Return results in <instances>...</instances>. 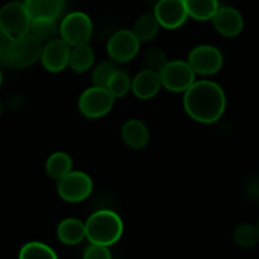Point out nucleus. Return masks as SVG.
<instances>
[{
  "label": "nucleus",
  "mask_w": 259,
  "mask_h": 259,
  "mask_svg": "<svg viewBox=\"0 0 259 259\" xmlns=\"http://www.w3.org/2000/svg\"><path fill=\"white\" fill-rule=\"evenodd\" d=\"M189 18L198 22L211 21L220 8L219 0H183Z\"/></svg>",
  "instance_id": "19"
},
{
  "label": "nucleus",
  "mask_w": 259,
  "mask_h": 259,
  "mask_svg": "<svg viewBox=\"0 0 259 259\" xmlns=\"http://www.w3.org/2000/svg\"><path fill=\"white\" fill-rule=\"evenodd\" d=\"M248 191L253 197H259V179H256V181L251 182V183L249 184Z\"/></svg>",
  "instance_id": "30"
},
{
  "label": "nucleus",
  "mask_w": 259,
  "mask_h": 259,
  "mask_svg": "<svg viewBox=\"0 0 259 259\" xmlns=\"http://www.w3.org/2000/svg\"><path fill=\"white\" fill-rule=\"evenodd\" d=\"M122 141L133 150H143L149 144V128L141 119H127L121 127Z\"/></svg>",
  "instance_id": "15"
},
{
  "label": "nucleus",
  "mask_w": 259,
  "mask_h": 259,
  "mask_svg": "<svg viewBox=\"0 0 259 259\" xmlns=\"http://www.w3.org/2000/svg\"><path fill=\"white\" fill-rule=\"evenodd\" d=\"M153 13L165 29L181 28L189 18L183 0H158Z\"/></svg>",
  "instance_id": "12"
},
{
  "label": "nucleus",
  "mask_w": 259,
  "mask_h": 259,
  "mask_svg": "<svg viewBox=\"0 0 259 259\" xmlns=\"http://www.w3.org/2000/svg\"><path fill=\"white\" fill-rule=\"evenodd\" d=\"M71 46L62 38H55L44 44L41 54V64L49 73H61L69 66Z\"/></svg>",
  "instance_id": "11"
},
{
  "label": "nucleus",
  "mask_w": 259,
  "mask_h": 259,
  "mask_svg": "<svg viewBox=\"0 0 259 259\" xmlns=\"http://www.w3.org/2000/svg\"><path fill=\"white\" fill-rule=\"evenodd\" d=\"M13 39L8 38L3 33H0V64L8 66L9 54H11V46Z\"/></svg>",
  "instance_id": "29"
},
{
  "label": "nucleus",
  "mask_w": 259,
  "mask_h": 259,
  "mask_svg": "<svg viewBox=\"0 0 259 259\" xmlns=\"http://www.w3.org/2000/svg\"><path fill=\"white\" fill-rule=\"evenodd\" d=\"M96 61L94 50L89 45L71 47L70 59H69V68L75 73H87L93 68Z\"/></svg>",
  "instance_id": "20"
},
{
  "label": "nucleus",
  "mask_w": 259,
  "mask_h": 259,
  "mask_svg": "<svg viewBox=\"0 0 259 259\" xmlns=\"http://www.w3.org/2000/svg\"><path fill=\"white\" fill-rule=\"evenodd\" d=\"M117 70H118V69H117L116 66V62H113L112 60L99 62L96 68L93 69V73H92V81H93V85L107 88L109 80H111L112 76L114 75V73H116Z\"/></svg>",
  "instance_id": "25"
},
{
  "label": "nucleus",
  "mask_w": 259,
  "mask_h": 259,
  "mask_svg": "<svg viewBox=\"0 0 259 259\" xmlns=\"http://www.w3.org/2000/svg\"><path fill=\"white\" fill-rule=\"evenodd\" d=\"M233 238L241 248H253L259 243L258 229L251 224H241L235 228Z\"/></svg>",
  "instance_id": "24"
},
{
  "label": "nucleus",
  "mask_w": 259,
  "mask_h": 259,
  "mask_svg": "<svg viewBox=\"0 0 259 259\" xmlns=\"http://www.w3.org/2000/svg\"><path fill=\"white\" fill-rule=\"evenodd\" d=\"M93 29L91 17L83 12H71L66 14L59 24L60 38L71 47L89 45Z\"/></svg>",
  "instance_id": "4"
},
{
  "label": "nucleus",
  "mask_w": 259,
  "mask_h": 259,
  "mask_svg": "<svg viewBox=\"0 0 259 259\" xmlns=\"http://www.w3.org/2000/svg\"><path fill=\"white\" fill-rule=\"evenodd\" d=\"M144 60H145V64L148 66V69L158 71V73H160L161 69L168 64V57H166L165 52L161 49H159V47H151V49H149L145 52Z\"/></svg>",
  "instance_id": "27"
},
{
  "label": "nucleus",
  "mask_w": 259,
  "mask_h": 259,
  "mask_svg": "<svg viewBox=\"0 0 259 259\" xmlns=\"http://www.w3.org/2000/svg\"><path fill=\"white\" fill-rule=\"evenodd\" d=\"M213 28L219 34L228 38L239 36L244 29V18L238 9L229 6H223L218 9L211 19Z\"/></svg>",
  "instance_id": "13"
},
{
  "label": "nucleus",
  "mask_w": 259,
  "mask_h": 259,
  "mask_svg": "<svg viewBox=\"0 0 259 259\" xmlns=\"http://www.w3.org/2000/svg\"><path fill=\"white\" fill-rule=\"evenodd\" d=\"M42 49H44V44L31 33L18 39H13L8 66L14 69H24L32 66L38 60H41Z\"/></svg>",
  "instance_id": "8"
},
{
  "label": "nucleus",
  "mask_w": 259,
  "mask_h": 259,
  "mask_svg": "<svg viewBox=\"0 0 259 259\" xmlns=\"http://www.w3.org/2000/svg\"><path fill=\"white\" fill-rule=\"evenodd\" d=\"M83 259H112V254L108 246L91 244L84 251Z\"/></svg>",
  "instance_id": "28"
},
{
  "label": "nucleus",
  "mask_w": 259,
  "mask_h": 259,
  "mask_svg": "<svg viewBox=\"0 0 259 259\" xmlns=\"http://www.w3.org/2000/svg\"><path fill=\"white\" fill-rule=\"evenodd\" d=\"M93 192V181L81 170H71L57 181V193L65 202L79 203L85 201Z\"/></svg>",
  "instance_id": "7"
},
{
  "label": "nucleus",
  "mask_w": 259,
  "mask_h": 259,
  "mask_svg": "<svg viewBox=\"0 0 259 259\" xmlns=\"http://www.w3.org/2000/svg\"><path fill=\"white\" fill-rule=\"evenodd\" d=\"M23 3L32 18L57 19L65 9V0H24Z\"/></svg>",
  "instance_id": "17"
},
{
  "label": "nucleus",
  "mask_w": 259,
  "mask_h": 259,
  "mask_svg": "<svg viewBox=\"0 0 259 259\" xmlns=\"http://www.w3.org/2000/svg\"><path fill=\"white\" fill-rule=\"evenodd\" d=\"M161 88L163 87H161L160 75L158 71L150 70V69H145L136 74L131 83V92L136 98L141 101L153 99L154 97L158 96Z\"/></svg>",
  "instance_id": "14"
},
{
  "label": "nucleus",
  "mask_w": 259,
  "mask_h": 259,
  "mask_svg": "<svg viewBox=\"0 0 259 259\" xmlns=\"http://www.w3.org/2000/svg\"><path fill=\"white\" fill-rule=\"evenodd\" d=\"M18 259H59L56 251L42 241H28L21 248Z\"/></svg>",
  "instance_id": "23"
},
{
  "label": "nucleus",
  "mask_w": 259,
  "mask_h": 259,
  "mask_svg": "<svg viewBox=\"0 0 259 259\" xmlns=\"http://www.w3.org/2000/svg\"><path fill=\"white\" fill-rule=\"evenodd\" d=\"M158 19L154 16V13H145L136 19L134 24L133 32L138 37L140 42H150L158 36L159 29H160Z\"/></svg>",
  "instance_id": "21"
},
{
  "label": "nucleus",
  "mask_w": 259,
  "mask_h": 259,
  "mask_svg": "<svg viewBox=\"0 0 259 259\" xmlns=\"http://www.w3.org/2000/svg\"><path fill=\"white\" fill-rule=\"evenodd\" d=\"M256 229H258V233H259V221H258V224H256Z\"/></svg>",
  "instance_id": "33"
},
{
  "label": "nucleus",
  "mask_w": 259,
  "mask_h": 259,
  "mask_svg": "<svg viewBox=\"0 0 259 259\" xmlns=\"http://www.w3.org/2000/svg\"><path fill=\"white\" fill-rule=\"evenodd\" d=\"M73 159L65 151H55L45 163V171L50 178L60 181L73 170Z\"/></svg>",
  "instance_id": "18"
},
{
  "label": "nucleus",
  "mask_w": 259,
  "mask_h": 259,
  "mask_svg": "<svg viewBox=\"0 0 259 259\" xmlns=\"http://www.w3.org/2000/svg\"><path fill=\"white\" fill-rule=\"evenodd\" d=\"M131 83H133V79L130 78L124 71L117 70L109 80L107 89L114 98H123L131 91Z\"/></svg>",
  "instance_id": "26"
},
{
  "label": "nucleus",
  "mask_w": 259,
  "mask_h": 259,
  "mask_svg": "<svg viewBox=\"0 0 259 259\" xmlns=\"http://www.w3.org/2000/svg\"><path fill=\"white\" fill-rule=\"evenodd\" d=\"M183 94L184 111L198 123H215L226 109L225 92L215 81L196 80Z\"/></svg>",
  "instance_id": "1"
},
{
  "label": "nucleus",
  "mask_w": 259,
  "mask_h": 259,
  "mask_svg": "<svg viewBox=\"0 0 259 259\" xmlns=\"http://www.w3.org/2000/svg\"><path fill=\"white\" fill-rule=\"evenodd\" d=\"M29 33L36 37L42 44L57 38L59 34V24L57 19L52 18H32Z\"/></svg>",
  "instance_id": "22"
},
{
  "label": "nucleus",
  "mask_w": 259,
  "mask_h": 259,
  "mask_svg": "<svg viewBox=\"0 0 259 259\" xmlns=\"http://www.w3.org/2000/svg\"><path fill=\"white\" fill-rule=\"evenodd\" d=\"M2 111H3V106H2V102H0V114H2Z\"/></svg>",
  "instance_id": "32"
},
{
  "label": "nucleus",
  "mask_w": 259,
  "mask_h": 259,
  "mask_svg": "<svg viewBox=\"0 0 259 259\" xmlns=\"http://www.w3.org/2000/svg\"><path fill=\"white\" fill-rule=\"evenodd\" d=\"M32 17L22 2H9L0 8V33L18 39L29 33Z\"/></svg>",
  "instance_id": "3"
},
{
  "label": "nucleus",
  "mask_w": 259,
  "mask_h": 259,
  "mask_svg": "<svg viewBox=\"0 0 259 259\" xmlns=\"http://www.w3.org/2000/svg\"><path fill=\"white\" fill-rule=\"evenodd\" d=\"M161 87L171 93H184L196 81V73L188 61L171 60L159 73Z\"/></svg>",
  "instance_id": "6"
},
{
  "label": "nucleus",
  "mask_w": 259,
  "mask_h": 259,
  "mask_svg": "<svg viewBox=\"0 0 259 259\" xmlns=\"http://www.w3.org/2000/svg\"><path fill=\"white\" fill-rule=\"evenodd\" d=\"M123 221L114 211L98 210L85 221V236L91 244L111 246L122 238Z\"/></svg>",
  "instance_id": "2"
},
{
  "label": "nucleus",
  "mask_w": 259,
  "mask_h": 259,
  "mask_svg": "<svg viewBox=\"0 0 259 259\" xmlns=\"http://www.w3.org/2000/svg\"><path fill=\"white\" fill-rule=\"evenodd\" d=\"M141 42L133 29H119L114 32L107 41V54L113 62H130L140 51Z\"/></svg>",
  "instance_id": "9"
},
{
  "label": "nucleus",
  "mask_w": 259,
  "mask_h": 259,
  "mask_svg": "<svg viewBox=\"0 0 259 259\" xmlns=\"http://www.w3.org/2000/svg\"><path fill=\"white\" fill-rule=\"evenodd\" d=\"M116 98L107 88L91 87L80 94L78 101V109L85 118L98 119L107 116L113 108Z\"/></svg>",
  "instance_id": "5"
},
{
  "label": "nucleus",
  "mask_w": 259,
  "mask_h": 259,
  "mask_svg": "<svg viewBox=\"0 0 259 259\" xmlns=\"http://www.w3.org/2000/svg\"><path fill=\"white\" fill-rule=\"evenodd\" d=\"M196 75H213L223 69L224 56L220 50L211 45H200L191 50L187 59Z\"/></svg>",
  "instance_id": "10"
},
{
  "label": "nucleus",
  "mask_w": 259,
  "mask_h": 259,
  "mask_svg": "<svg viewBox=\"0 0 259 259\" xmlns=\"http://www.w3.org/2000/svg\"><path fill=\"white\" fill-rule=\"evenodd\" d=\"M2 83H3V75H2V71H0V87H2Z\"/></svg>",
  "instance_id": "31"
},
{
  "label": "nucleus",
  "mask_w": 259,
  "mask_h": 259,
  "mask_svg": "<svg viewBox=\"0 0 259 259\" xmlns=\"http://www.w3.org/2000/svg\"><path fill=\"white\" fill-rule=\"evenodd\" d=\"M56 236L65 245H78L84 239H87L85 223L76 218L62 219L57 225Z\"/></svg>",
  "instance_id": "16"
}]
</instances>
